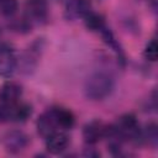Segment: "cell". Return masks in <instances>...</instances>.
<instances>
[{"label": "cell", "instance_id": "obj_11", "mask_svg": "<svg viewBox=\"0 0 158 158\" xmlns=\"http://www.w3.org/2000/svg\"><path fill=\"white\" fill-rule=\"evenodd\" d=\"M52 110H53L58 127L64 128V130H70L74 126L75 116L70 110L64 109V107H52Z\"/></svg>", "mask_w": 158, "mask_h": 158}, {"label": "cell", "instance_id": "obj_14", "mask_svg": "<svg viewBox=\"0 0 158 158\" xmlns=\"http://www.w3.org/2000/svg\"><path fill=\"white\" fill-rule=\"evenodd\" d=\"M84 22H85V26L88 30L90 31H96V32H100L104 27H105V20L101 15L91 11L89 15H86L84 17Z\"/></svg>", "mask_w": 158, "mask_h": 158}, {"label": "cell", "instance_id": "obj_16", "mask_svg": "<svg viewBox=\"0 0 158 158\" xmlns=\"http://www.w3.org/2000/svg\"><path fill=\"white\" fill-rule=\"evenodd\" d=\"M19 7L17 0H0V15L11 17L16 14Z\"/></svg>", "mask_w": 158, "mask_h": 158}, {"label": "cell", "instance_id": "obj_5", "mask_svg": "<svg viewBox=\"0 0 158 158\" xmlns=\"http://www.w3.org/2000/svg\"><path fill=\"white\" fill-rule=\"evenodd\" d=\"M106 131L107 125H105L101 120H91L83 127V138L88 144H95L105 138Z\"/></svg>", "mask_w": 158, "mask_h": 158}, {"label": "cell", "instance_id": "obj_15", "mask_svg": "<svg viewBox=\"0 0 158 158\" xmlns=\"http://www.w3.org/2000/svg\"><path fill=\"white\" fill-rule=\"evenodd\" d=\"M10 28L17 33H27L31 31L32 28V22L27 19V17H22V19H16L12 20L10 23Z\"/></svg>", "mask_w": 158, "mask_h": 158}, {"label": "cell", "instance_id": "obj_17", "mask_svg": "<svg viewBox=\"0 0 158 158\" xmlns=\"http://www.w3.org/2000/svg\"><path fill=\"white\" fill-rule=\"evenodd\" d=\"M143 56L149 62H156L157 60V57H158V46H157L156 40H152V41H149L146 44L144 51H143Z\"/></svg>", "mask_w": 158, "mask_h": 158}, {"label": "cell", "instance_id": "obj_4", "mask_svg": "<svg viewBox=\"0 0 158 158\" xmlns=\"http://www.w3.org/2000/svg\"><path fill=\"white\" fill-rule=\"evenodd\" d=\"M17 68V59L14 49L6 44L0 43V77L10 78Z\"/></svg>", "mask_w": 158, "mask_h": 158}, {"label": "cell", "instance_id": "obj_6", "mask_svg": "<svg viewBox=\"0 0 158 158\" xmlns=\"http://www.w3.org/2000/svg\"><path fill=\"white\" fill-rule=\"evenodd\" d=\"M25 11L26 17L31 22H44L48 17L47 0H26Z\"/></svg>", "mask_w": 158, "mask_h": 158}, {"label": "cell", "instance_id": "obj_7", "mask_svg": "<svg viewBox=\"0 0 158 158\" xmlns=\"http://www.w3.org/2000/svg\"><path fill=\"white\" fill-rule=\"evenodd\" d=\"M93 11L90 0H68L65 4L64 16L67 20H77L79 17H85Z\"/></svg>", "mask_w": 158, "mask_h": 158}, {"label": "cell", "instance_id": "obj_13", "mask_svg": "<svg viewBox=\"0 0 158 158\" xmlns=\"http://www.w3.org/2000/svg\"><path fill=\"white\" fill-rule=\"evenodd\" d=\"M141 143H146L153 148L158 143V127L156 122H149L143 130H141Z\"/></svg>", "mask_w": 158, "mask_h": 158}, {"label": "cell", "instance_id": "obj_10", "mask_svg": "<svg viewBox=\"0 0 158 158\" xmlns=\"http://www.w3.org/2000/svg\"><path fill=\"white\" fill-rule=\"evenodd\" d=\"M69 144V138L64 132L56 131L46 138V148L52 154H60L67 149Z\"/></svg>", "mask_w": 158, "mask_h": 158}, {"label": "cell", "instance_id": "obj_12", "mask_svg": "<svg viewBox=\"0 0 158 158\" xmlns=\"http://www.w3.org/2000/svg\"><path fill=\"white\" fill-rule=\"evenodd\" d=\"M100 33H101V37H102V40H104V42L116 53V56H117V58L123 63L125 62V54H123V51H122V47L120 46V43L117 42V40L115 38V36H114V33L111 32V30L110 28H107L106 26L100 31Z\"/></svg>", "mask_w": 158, "mask_h": 158}, {"label": "cell", "instance_id": "obj_9", "mask_svg": "<svg viewBox=\"0 0 158 158\" xmlns=\"http://www.w3.org/2000/svg\"><path fill=\"white\" fill-rule=\"evenodd\" d=\"M58 128L53 110L49 109L47 111H44L37 120V131L38 135H41L42 137L47 138L49 135H52L53 132H56Z\"/></svg>", "mask_w": 158, "mask_h": 158}, {"label": "cell", "instance_id": "obj_1", "mask_svg": "<svg viewBox=\"0 0 158 158\" xmlns=\"http://www.w3.org/2000/svg\"><path fill=\"white\" fill-rule=\"evenodd\" d=\"M115 88L114 78L106 72H94L91 73L84 83L85 96L90 100L99 101L107 98Z\"/></svg>", "mask_w": 158, "mask_h": 158}, {"label": "cell", "instance_id": "obj_3", "mask_svg": "<svg viewBox=\"0 0 158 158\" xmlns=\"http://www.w3.org/2000/svg\"><path fill=\"white\" fill-rule=\"evenodd\" d=\"M42 48H43L42 41H40V38H38L25 51V53L22 54V57L20 59V68L23 74H31L36 69Z\"/></svg>", "mask_w": 158, "mask_h": 158}, {"label": "cell", "instance_id": "obj_2", "mask_svg": "<svg viewBox=\"0 0 158 158\" xmlns=\"http://www.w3.org/2000/svg\"><path fill=\"white\" fill-rule=\"evenodd\" d=\"M2 143L6 152L11 154H17L26 149L30 143V137L21 130H11L4 135Z\"/></svg>", "mask_w": 158, "mask_h": 158}, {"label": "cell", "instance_id": "obj_8", "mask_svg": "<svg viewBox=\"0 0 158 158\" xmlns=\"http://www.w3.org/2000/svg\"><path fill=\"white\" fill-rule=\"evenodd\" d=\"M22 95V86L16 81H6L0 88V102L11 105L19 102Z\"/></svg>", "mask_w": 158, "mask_h": 158}, {"label": "cell", "instance_id": "obj_18", "mask_svg": "<svg viewBox=\"0 0 158 158\" xmlns=\"http://www.w3.org/2000/svg\"><path fill=\"white\" fill-rule=\"evenodd\" d=\"M84 156H88V157H98V156H100V153L98 151H95V148H86L85 152H84Z\"/></svg>", "mask_w": 158, "mask_h": 158}]
</instances>
